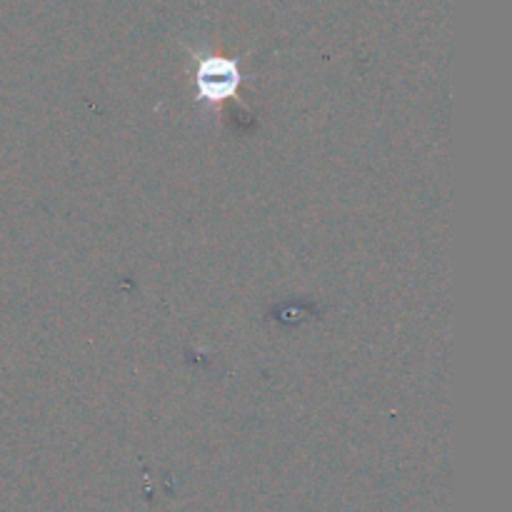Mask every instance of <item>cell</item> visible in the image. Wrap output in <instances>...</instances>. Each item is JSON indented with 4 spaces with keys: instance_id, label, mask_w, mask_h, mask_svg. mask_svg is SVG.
<instances>
[{
    "instance_id": "cell-1",
    "label": "cell",
    "mask_w": 512,
    "mask_h": 512,
    "mask_svg": "<svg viewBox=\"0 0 512 512\" xmlns=\"http://www.w3.org/2000/svg\"><path fill=\"white\" fill-rule=\"evenodd\" d=\"M218 65V58H208L200 65L198 85L203 98L208 100L228 98V93H233L235 85H238V70H235V63H228V60H225L223 70H218Z\"/></svg>"
}]
</instances>
